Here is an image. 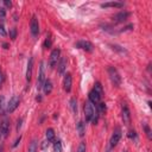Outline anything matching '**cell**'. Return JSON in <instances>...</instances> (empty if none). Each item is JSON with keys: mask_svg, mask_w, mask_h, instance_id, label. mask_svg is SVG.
<instances>
[{"mask_svg": "<svg viewBox=\"0 0 152 152\" xmlns=\"http://www.w3.org/2000/svg\"><path fill=\"white\" fill-rule=\"evenodd\" d=\"M121 117H122V121H124V124H125V125H130V122H131V113H130L129 107L126 106L125 104L122 105Z\"/></svg>", "mask_w": 152, "mask_h": 152, "instance_id": "cell-10", "label": "cell"}, {"mask_svg": "<svg viewBox=\"0 0 152 152\" xmlns=\"http://www.w3.org/2000/svg\"><path fill=\"white\" fill-rule=\"evenodd\" d=\"M32 70H33V57H30L28 62V68H26V81L30 82L32 77Z\"/></svg>", "mask_w": 152, "mask_h": 152, "instance_id": "cell-14", "label": "cell"}, {"mask_svg": "<svg viewBox=\"0 0 152 152\" xmlns=\"http://www.w3.org/2000/svg\"><path fill=\"white\" fill-rule=\"evenodd\" d=\"M8 133H10V120L5 117L1 120V137L3 138H7Z\"/></svg>", "mask_w": 152, "mask_h": 152, "instance_id": "cell-11", "label": "cell"}, {"mask_svg": "<svg viewBox=\"0 0 152 152\" xmlns=\"http://www.w3.org/2000/svg\"><path fill=\"white\" fill-rule=\"evenodd\" d=\"M6 17V10L4 7H0V19H4Z\"/></svg>", "mask_w": 152, "mask_h": 152, "instance_id": "cell-34", "label": "cell"}, {"mask_svg": "<svg viewBox=\"0 0 152 152\" xmlns=\"http://www.w3.org/2000/svg\"><path fill=\"white\" fill-rule=\"evenodd\" d=\"M0 152H4V145H0Z\"/></svg>", "mask_w": 152, "mask_h": 152, "instance_id": "cell-41", "label": "cell"}, {"mask_svg": "<svg viewBox=\"0 0 152 152\" xmlns=\"http://www.w3.org/2000/svg\"><path fill=\"white\" fill-rule=\"evenodd\" d=\"M45 137L48 142H54L55 140V131L53 129H48L45 132Z\"/></svg>", "mask_w": 152, "mask_h": 152, "instance_id": "cell-20", "label": "cell"}, {"mask_svg": "<svg viewBox=\"0 0 152 152\" xmlns=\"http://www.w3.org/2000/svg\"><path fill=\"white\" fill-rule=\"evenodd\" d=\"M88 97H89V102L92 105H97L100 102V100H101V96L93 89L89 92V94H88Z\"/></svg>", "mask_w": 152, "mask_h": 152, "instance_id": "cell-13", "label": "cell"}, {"mask_svg": "<svg viewBox=\"0 0 152 152\" xmlns=\"http://www.w3.org/2000/svg\"><path fill=\"white\" fill-rule=\"evenodd\" d=\"M129 138L130 139H132V140H138V135H137V132L135 131H133V130H131L130 132H129Z\"/></svg>", "mask_w": 152, "mask_h": 152, "instance_id": "cell-28", "label": "cell"}, {"mask_svg": "<svg viewBox=\"0 0 152 152\" xmlns=\"http://www.w3.org/2000/svg\"><path fill=\"white\" fill-rule=\"evenodd\" d=\"M51 45H53V39H51V36H50V35H48V36H46V38H45V41H44V44H43V46H44V49H50V48H51Z\"/></svg>", "mask_w": 152, "mask_h": 152, "instance_id": "cell-25", "label": "cell"}, {"mask_svg": "<svg viewBox=\"0 0 152 152\" xmlns=\"http://www.w3.org/2000/svg\"><path fill=\"white\" fill-rule=\"evenodd\" d=\"M144 130H145V133H146V135H147V138L149 139H152V134H151V130H150V127L146 125V124H144Z\"/></svg>", "mask_w": 152, "mask_h": 152, "instance_id": "cell-30", "label": "cell"}, {"mask_svg": "<svg viewBox=\"0 0 152 152\" xmlns=\"http://www.w3.org/2000/svg\"><path fill=\"white\" fill-rule=\"evenodd\" d=\"M42 89L44 91V94H45V95H49L50 93H51V92H53V83H51V80L45 79Z\"/></svg>", "mask_w": 152, "mask_h": 152, "instance_id": "cell-15", "label": "cell"}, {"mask_svg": "<svg viewBox=\"0 0 152 152\" xmlns=\"http://www.w3.org/2000/svg\"><path fill=\"white\" fill-rule=\"evenodd\" d=\"M36 100H37V101H42V97H41V96H37Z\"/></svg>", "mask_w": 152, "mask_h": 152, "instance_id": "cell-43", "label": "cell"}, {"mask_svg": "<svg viewBox=\"0 0 152 152\" xmlns=\"http://www.w3.org/2000/svg\"><path fill=\"white\" fill-rule=\"evenodd\" d=\"M0 138H3L1 137V121H0Z\"/></svg>", "mask_w": 152, "mask_h": 152, "instance_id": "cell-42", "label": "cell"}, {"mask_svg": "<svg viewBox=\"0 0 152 152\" xmlns=\"http://www.w3.org/2000/svg\"><path fill=\"white\" fill-rule=\"evenodd\" d=\"M96 106H97L96 107V112L99 113V115H100V114H104L106 112V104L105 102H99Z\"/></svg>", "mask_w": 152, "mask_h": 152, "instance_id": "cell-24", "label": "cell"}, {"mask_svg": "<svg viewBox=\"0 0 152 152\" xmlns=\"http://www.w3.org/2000/svg\"><path fill=\"white\" fill-rule=\"evenodd\" d=\"M76 130H77L79 135L82 138L84 135V133H86V126H84V124L82 121H79L77 125H76Z\"/></svg>", "mask_w": 152, "mask_h": 152, "instance_id": "cell-18", "label": "cell"}, {"mask_svg": "<svg viewBox=\"0 0 152 152\" xmlns=\"http://www.w3.org/2000/svg\"><path fill=\"white\" fill-rule=\"evenodd\" d=\"M66 69H67V58L63 57L61 58L59 63H58V67H57V70H58V74L59 75H63L66 73Z\"/></svg>", "mask_w": 152, "mask_h": 152, "instance_id": "cell-16", "label": "cell"}, {"mask_svg": "<svg viewBox=\"0 0 152 152\" xmlns=\"http://www.w3.org/2000/svg\"><path fill=\"white\" fill-rule=\"evenodd\" d=\"M94 108H93V105L89 102V101H87L84 104V118H86V121L91 122L92 121V118L94 115Z\"/></svg>", "mask_w": 152, "mask_h": 152, "instance_id": "cell-5", "label": "cell"}, {"mask_svg": "<svg viewBox=\"0 0 152 152\" xmlns=\"http://www.w3.org/2000/svg\"><path fill=\"white\" fill-rule=\"evenodd\" d=\"M46 149H48V140H45V142L42 143V150H43V151H46Z\"/></svg>", "mask_w": 152, "mask_h": 152, "instance_id": "cell-38", "label": "cell"}, {"mask_svg": "<svg viewBox=\"0 0 152 152\" xmlns=\"http://www.w3.org/2000/svg\"><path fill=\"white\" fill-rule=\"evenodd\" d=\"M59 56H61V50L59 49H54L51 51V55H50V58H49L50 68H55V66L57 64V62L59 59Z\"/></svg>", "mask_w": 152, "mask_h": 152, "instance_id": "cell-4", "label": "cell"}, {"mask_svg": "<svg viewBox=\"0 0 152 152\" xmlns=\"http://www.w3.org/2000/svg\"><path fill=\"white\" fill-rule=\"evenodd\" d=\"M6 35H7V32H6L5 28H4V24L1 23V24H0V36H1V37H5Z\"/></svg>", "mask_w": 152, "mask_h": 152, "instance_id": "cell-31", "label": "cell"}, {"mask_svg": "<svg viewBox=\"0 0 152 152\" xmlns=\"http://www.w3.org/2000/svg\"><path fill=\"white\" fill-rule=\"evenodd\" d=\"M106 152H111V150H107V151H106Z\"/></svg>", "mask_w": 152, "mask_h": 152, "instance_id": "cell-44", "label": "cell"}, {"mask_svg": "<svg viewBox=\"0 0 152 152\" xmlns=\"http://www.w3.org/2000/svg\"><path fill=\"white\" fill-rule=\"evenodd\" d=\"M54 151L55 152H62V143H61V140H56L54 143Z\"/></svg>", "mask_w": 152, "mask_h": 152, "instance_id": "cell-27", "label": "cell"}, {"mask_svg": "<svg viewBox=\"0 0 152 152\" xmlns=\"http://www.w3.org/2000/svg\"><path fill=\"white\" fill-rule=\"evenodd\" d=\"M30 31L33 37H37L39 33V24H38V19L36 16H32L31 23H30Z\"/></svg>", "mask_w": 152, "mask_h": 152, "instance_id": "cell-9", "label": "cell"}, {"mask_svg": "<svg viewBox=\"0 0 152 152\" xmlns=\"http://www.w3.org/2000/svg\"><path fill=\"white\" fill-rule=\"evenodd\" d=\"M4 5H5L7 8H11V7H12V3L10 1V0H4Z\"/></svg>", "mask_w": 152, "mask_h": 152, "instance_id": "cell-37", "label": "cell"}, {"mask_svg": "<svg viewBox=\"0 0 152 152\" xmlns=\"http://www.w3.org/2000/svg\"><path fill=\"white\" fill-rule=\"evenodd\" d=\"M3 83H4V74H3L1 69H0V88L3 87Z\"/></svg>", "mask_w": 152, "mask_h": 152, "instance_id": "cell-36", "label": "cell"}, {"mask_svg": "<svg viewBox=\"0 0 152 152\" xmlns=\"http://www.w3.org/2000/svg\"><path fill=\"white\" fill-rule=\"evenodd\" d=\"M120 139H121V129L120 127H117L115 130H114L112 137H111V147H114V146H117L118 143L120 142Z\"/></svg>", "mask_w": 152, "mask_h": 152, "instance_id": "cell-6", "label": "cell"}, {"mask_svg": "<svg viewBox=\"0 0 152 152\" xmlns=\"http://www.w3.org/2000/svg\"><path fill=\"white\" fill-rule=\"evenodd\" d=\"M108 75H109V79H111L112 83L115 87H119L121 84V76H120L119 71L114 67H108Z\"/></svg>", "mask_w": 152, "mask_h": 152, "instance_id": "cell-1", "label": "cell"}, {"mask_svg": "<svg viewBox=\"0 0 152 152\" xmlns=\"http://www.w3.org/2000/svg\"><path fill=\"white\" fill-rule=\"evenodd\" d=\"M124 152H127V151H124Z\"/></svg>", "mask_w": 152, "mask_h": 152, "instance_id": "cell-45", "label": "cell"}, {"mask_svg": "<svg viewBox=\"0 0 152 152\" xmlns=\"http://www.w3.org/2000/svg\"><path fill=\"white\" fill-rule=\"evenodd\" d=\"M45 63L42 61L41 64H39V73H38V77H37V89L39 91L42 89V87L44 84L45 81V67H44Z\"/></svg>", "mask_w": 152, "mask_h": 152, "instance_id": "cell-3", "label": "cell"}, {"mask_svg": "<svg viewBox=\"0 0 152 152\" xmlns=\"http://www.w3.org/2000/svg\"><path fill=\"white\" fill-rule=\"evenodd\" d=\"M37 151H38V144H37L36 139H33V140L30 143V145H29L28 152H37Z\"/></svg>", "mask_w": 152, "mask_h": 152, "instance_id": "cell-23", "label": "cell"}, {"mask_svg": "<svg viewBox=\"0 0 152 152\" xmlns=\"http://www.w3.org/2000/svg\"><path fill=\"white\" fill-rule=\"evenodd\" d=\"M77 152H86V143H80Z\"/></svg>", "mask_w": 152, "mask_h": 152, "instance_id": "cell-33", "label": "cell"}, {"mask_svg": "<svg viewBox=\"0 0 152 152\" xmlns=\"http://www.w3.org/2000/svg\"><path fill=\"white\" fill-rule=\"evenodd\" d=\"M3 46H4V49H8V44H7V43H4Z\"/></svg>", "mask_w": 152, "mask_h": 152, "instance_id": "cell-40", "label": "cell"}, {"mask_svg": "<svg viewBox=\"0 0 152 152\" xmlns=\"http://www.w3.org/2000/svg\"><path fill=\"white\" fill-rule=\"evenodd\" d=\"M21 124H23V118H19L18 121H17V132L20 131V129H21Z\"/></svg>", "mask_w": 152, "mask_h": 152, "instance_id": "cell-35", "label": "cell"}, {"mask_svg": "<svg viewBox=\"0 0 152 152\" xmlns=\"http://www.w3.org/2000/svg\"><path fill=\"white\" fill-rule=\"evenodd\" d=\"M5 107H6V105H5V97L1 95V96H0V114H4L5 113Z\"/></svg>", "mask_w": 152, "mask_h": 152, "instance_id": "cell-26", "label": "cell"}, {"mask_svg": "<svg viewBox=\"0 0 152 152\" xmlns=\"http://www.w3.org/2000/svg\"><path fill=\"white\" fill-rule=\"evenodd\" d=\"M93 89H94L101 97H102V95H104V89H102V86H101L100 82H96V83L94 84V88H93Z\"/></svg>", "mask_w": 152, "mask_h": 152, "instance_id": "cell-21", "label": "cell"}, {"mask_svg": "<svg viewBox=\"0 0 152 152\" xmlns=\"http://www.w3.org/2000/svg\"><path fill=\"white\" fill-rule=\"evenodd\" d=\"M71 84H73V77H71V74H66L64 75V81H63V88L67 93H69L71 91Z\"/></svg>", "mask_w": 152, "mask_h": 152, "instance_id": "cell-12", "label": "cell"}, {"mask_svg": "<svg viewBox=\"0 0 152 152\" xmlns=\"http://www.w3.org/2000/svg\"><path fill=\"white\" fill-rule=\"evenodd\" d=\"M70 108H71L74 114H77V100H76L75 97H73L70 100Z\"/></svg>", "mask_w": 152, "mask_h": 152, "instance_id": "cell-22", "label": "cell"}, {"mask_svg": "<svg viewBox=\"0 0 152 152\" xmlns=\"http://www.w3.org/2000/svg\"><path fill=\"white\" fill-rule=\"evenodd\" d=\"M101 7L102 8H107V7H124V3H120V1H109V3H104L101 4Z\"/></svg>", "mask_w": 152, "mask_h": 152, "instance_id": "cell-17", "label": "cell"}, {"mask_svg": "<svg viewBox=\"0 0 152 152\" xmlns=\"http://www.w3.org/2000/svg\"><path fill=\"white\" fill-rule=\"evenodd\" d=\"M19 104H20L19 96H18V95H13V96L10 99L8 104L6 105V112H7V113H13V112L18 108Z\"/></svg>", "mask_w": 152, "mask_h": 152, "instance_id": "cell-2", "label": "cell"}, {"mask_svg": "<svg viewBox=\"0 0 152 152\" xmlns=\"http://www.w3.org/2000/svg\"><path fill=\"white\" fill-rule=\"evenodd\" d=\"M130 16H131L130 12L121 11V12H119V13L114 15V16L112 17V19H113V21H114V23H124L125 20H127V19H129V17H130Z\"/></svg>", "mask_w": 152, "mask_h": 152, "instance_id": "cell-7", "label": "cell"}, {"mask_svg": "<svg viewBox=\"0 0 152 152\" xmlns=\"http://www.w3.org/2000/svg\"><path fill=\"white\" fill-rule=\"evenodd\" d=\"M10 38L11 39H16L17 38V29L16 28H12L10 30Z\"/></svg>", "mask_w": 152, "mask_h": 152, "instance_id": "cell-29", "label": "cell"}, {"mask_svg": "<svg viewBox=\"0 0 152 152\" xmlns=\"http://www.w3.org/2000/svg\"><path fill=\"white\" fill-rule=\"evenodd\" d=\"M109 46L112 48V50H114V51H117V53H119V54H121V55H127V51H126V49H124V48L120 46V45L111 44Z\"/></svg>", "mask_w": 152, "mask_h": 152, "instance_id": "cell-19", "label": "cell"}, {"mask_svg": "<svg viewBox=\"0 0 152 152\" xmlns=\"http://www.w3.org/2000/svg\"><path fill=\"white\" fill-rule=\"evenodd\" d=\"M133 24H130V25H127V26H125L122 30H120V32H125V31H132L133 30Z\"/></svg>", "mask_w": 152, "mask_h": 152, "instance_id": "cell-32", "label": "cell"}, {"mask_svg": "<svg viewBox=\"0 0 152 152\" xmlns=\"http://www.w3.org/2000/svg\"><path fill=\"white\" fill-rule=\"evenodd\" d=\"M20 140H21V137H19V138L17 139V140L15 142V144H13V145H12V146H13V147H16V146H17V145L19 144V142H20Z\"/></svg>", "mask_w": 152, "mask_h": 152, "instance_id": "cell-39", "label": "cell"}, {"mask_svg": "<svg viewBox=\"0 0 152 152\" xmlns=\"http://www.w3.org/2000/svg\"><path fill=\"white\" fill-rule=\"evenodd\" d=\"M75 45H76V48L82 49V50H84V51H87V53H92L94 50V45L89 41H80V42L76 43Z\"/></svg>", "mask_w": 152, "mask_h": 152, "instance_id": "cell-8", "label": "cell"}]
</instances>
